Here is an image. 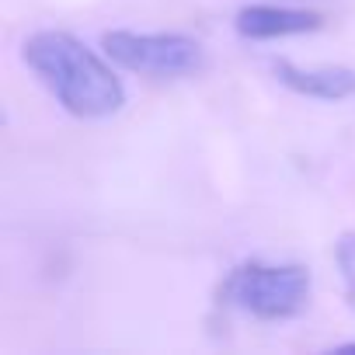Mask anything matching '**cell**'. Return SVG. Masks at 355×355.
Returning <instances> with one entry per match:
<instances>
[{
	"label": "cell",
	"instance_id": "6da1fadb",
	"mask_svg": "<svg viewBox=\"0 0 355 355\" xmlns=\"http://www.w3.org/2000/svg\"><path fill=\"white\" fill-rule=\"evenodd\" d=\"M28 70L49 87V94L77 119H108L122 112L125 87L115 70L70 32H35L21 49Z\"/></svg>",
	"mask_w": 355,
	"mask_h": 355
},
{
	"label": "cell",
	"instance_id": "7a4b0ae2",
	"mask_svg": "<svg viewBox=\"0 0 355 355\" xmlns=\"http://www.w3.org/2000/svg\"><path fill=\"white\" fill-rule=\"evenodd\" d=\"M310 300V268L306 265H268L244 261L220 282V303L258 320L296 317Z\"/></svg>",
	"mask_w": 355,
	"mask_h": 355
},
{
	"label": "cell",
	"instance_id": "3957f363",
	"mask_svg": "<svg viewBox=\"0 0 355 355\" xmlns=\"http://www.w3.org/2000/svg\"><path fill=\"white\" fill-rule=\"evenodd\" d=\"M105 56L139 77L150 80H182L196 77L206 67V49L192 35L182 32H108L101 39Z\"/></svg>",
	"mask_w": 355,
	"mask_h": 355
},
{
	"label": "cell",
	"instance_id": "277c9868",
	"mask_svg": "<svg viewBox=\"0 0 355 355\" xmlns=\"http://www.w3.org/2000/svg\"><path fill=\"white\" fill-rule=\"evenodd\" d=\"M234 28L241 39H289V35H306L324 28V15L320 11H306V8H279V4H251L241 8L234 18Z\"/></svg>",
	"mask_w": 355,
	"mask_h": 355
},
{
	"label": "cell",
	"instance_id": "5b68a950",
	"mask_svg": "<svg viewBox=\"0 0 355 355\" xmlns=\"http://www.w3.org/2000/svg\"><path fill=\"white\" fill-rule=\"evenodd\" d=\"M275 77L306 98H320V101H345L355 94V70L348 67H296L289 60L275 63Z\"/></svg>",
	"mask_w": 355,
	"mask_h": 355
},
{
	"label": "cell",
	"instance_id": "8992f818",
	"mask_svg": "<svg viewBox=\"0 0 355 355\" xmlns=\"http://www.w3.org/2000/svg\"><path fill=\"white\" fill-rule=\"evenodd\" d=\"M341 352H355V341H348V345H341Z\"/></svg>",
	"mask_w": 355,
	"mask_h": 355
}]
</instances>
